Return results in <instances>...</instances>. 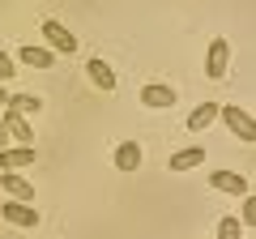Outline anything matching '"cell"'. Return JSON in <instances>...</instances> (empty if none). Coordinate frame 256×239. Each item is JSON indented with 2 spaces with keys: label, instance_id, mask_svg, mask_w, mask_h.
<instances>
[{
  "label": "cell",
  "instance_id": "6da1fadb",
  "mask_svg": "<svg viewBox=\"0 0 256 239\" xmlns=\"http://www.w3.org/2000/svg\"><path fill=\"white\" fill-rule=\"evenodd\" d=\"M218 120L230 128L235 141H256V120L248 116L244 107H235V102H218Z\"/></svg>",
  "mask_w": 256,
  "mask_h": 239
},
{
  "label": "cell",
  "instance_id": "7a4b0ae2",
  "mask_svg": "<svg viewBox=\"0 0 256 239\" xmlns=\"http://www.w3.org/2000/svg\"><path fill=\"white\" fill-rule=\"evenodd\" d=\"M226 68H230V38H214L210 56H205V77H210V82H222Z\"/></svg>",
  "mask_w": 256,
  "mask_h": 239
},
{
  "label": "cell",
  "instance_id": "3957f363",
  "mask_svg": "<svg viewBox=\"0 0 256 239\" xmlns=\"http://www.w3.org/2000/svg\"><path fill=\"white\" fill-rule=\"evenodd\" d=\"M43 38H47V52H60V56H73V52H77L73 30H68V26H60V22H52V18L43 22Z\"/></svg>",
  "mask_w": 256,
  "mask_h": 239
},
{
  "label": "cell",
  "instance_id": "277c9868",
  "mask_svg": "<svg viewBox=\"0 0 256 239\" xmlns=\"http://www.w3.org/2000/svg\"><path fill=\"white\" fill-rule=\"evenodd\" d=\"M0 188L13 196V201H22V205H30L34 201V184H30L22 171H0Z\"/></svg>",
  "mask_w": 256,
  "mask_h": 239
},
{
  "label": "cell",
  "instance_id": "5b68a950",
  "mask_svg": "<svg viewBox=\"0 0 256 239\" xmlns=\"http://www.w3.org/2000/svg\"><path fill=\"white\" fill-rule=\"evenodd\" d=\"M210 184L218 192H235V196H252V184H248V175H235V171H210Z\"/></svg>",
  "mask_w": 256,
  "mask_h": 239
},
{
  "label": "cell",
  "instance_id": "8992f818",
  "mask_svg": "<svg viewBox=\"0 0 256 239\" xmlns=\"http://www.w3.org/2000/svg\"><path fill=\"white\" fill-rule=\"evenodd\" d=\"M34 162V146H4L0 150V171H26Z\"/></svg>",
  "mask_w": 256,
  "mask_h": 239
},
{
  "label": "cell",
  "instance_id": "52a82bcc",
  "mask_svg": "<svg viewBox=\"0 0 256 239\" xmlns=\"http://www.w3.org/2000/svg\"><path fill=\"white\" fill-rule=\"evenodd\" d=\"M4 128H9V137L13 141H22V146H30V141H34V128H30V120L22 116V111H13V107H4Z\"/></svg>",
  "mask_w": 256,
  "mask_h": 239
},
{
  "label": "cell",
  "instance_id": "ba28073f",
  "mask_svg": "<svg viewBox=\"0 0 256 239\" xmlns=\"http://www.w3.org/2000/svg\"><path fill=\"white\" fill-rule=\"evenodd\" d=\"M111 162H116V171L132 175V171L141 166V146H137V141H120V146H116V154H111Z\"/></svg>",
  "mask_w": 256,
  "mask_h": 239
},
{
  "label": "cell",
  "instance_id": "9c48e42d",
  "mask_svg": "<svg viewBox=\"0 0 256 239\" xmlns=\"http://www.w3.org/2000/svg\"><path fill=\"white\" fill-rule=\"evenodd\" d=\"M141 107H154V111L175 107V90H171V86H162V82L146 86V90H141Z\"/></svg>",
  "mask_w": 256,
  "mask_h": 239
},
{
  "label": "cell",
  "instance_id": "30bf717a",
  "mask_svg": "<svg viewBox=\"0 0 256 239\" xmlns=\"http://www.w3.org/2000/svg\"><path fill=\"white\" fill-rule=\"evenodd\" d=\"M201 162H205V146H188V150H175L166 166H171V171L180 175V171H196Z\"/></svg>",
  "mask_w": 256,
  "mask_h": 239
},
{
  "label": "cell",
  "instance_id": "8fae6325",
  "mask_svg": "<svg viewBox=\"0 0 256 239\" xmlns=\"http://www.w3.org/2000/svg\"><path fill=\"white\" fill-rule=\"evenodd\" d=\"M0 214H4L13 226H38V210H30V205H22V201H4Z\"/></svg>",
  "mask_w": 256,
  "mask_h": 239
},
{
  "label": "cell",
  "instance_id": "7c38bea8",
  "mask_svg": "<svg viewBox=\"0 0 256 239\" xmlns=\"http://www.w3.org/2000/svg\"><path fill=\"white\" fill-rule=\"evenodd\" d=\"M18 60L22 64H30V68H52L56 64V52H47V47H34V43H26L18 52Z\"/></svg>",
  "mask_w": 256,
  "mask_h": 239
},
{
  "label": "cell",
  "instance_id": "4fadbf2b",
  "mask_svg": "<svg viewBox=\"0 0 256 239\" xmlns=\"http://www.w3.org/2000/svg\"><path fill=\"white\" fill-rule=\"evenodd\" d=\"M86 73H90V82L94 86H98V90H116V73H111V64H107V60H98V56H94V60H90V64H86Z\"/></svg>",
  "mask_w": 256,
  "mask_h": 239
},
{
  "label": "cell",
  "instance_id": "5bb4252c",
  "mask_svg": "<svg viewBox=\"0 0 256 239\" xmlns=\"http://www.w3.org/2000/svg\"><path fill=\"white\" fill-rule=\"evenodd\" d=\"M218 120V102H201L196 111H188V132H205Z\"/></svg>",
  "mask_w": 256,
  "mask_h": 239
},
{
  "label": "cell",
  "instance_id": "9a60e30c",
  "mask_svg": "<svg viewBox=\"0 0 256 239\" xmlns=\"http://www.w3.org/2000/svg\"><path fill=\"white\" fill-rule=\"evenodd\" d=\"M4 107H13V111H22V116H34V111H43V98H38V94H9V102H4Z\"/></svg>",
  "mask_w": 256,
  "mask_h": 239
},
{
  "label": "cell",
  "instance_id": "2e32d148",
  "mask_svg": "<svg viewBox=\"0 0 256 239\" xmlns=\"http://www.w3.org/2000/svg\"><path fill=\"white\" fill-rule=\"evenodd\" d=\"M218 239H244V226H239V218H230V214H226V218L218 222Z\"/></svg>",
  "mask_w": 256,
  "mask_h": 239
},
{
  "label": "cell",
  "instance_id": "e0dca14e",
  "mask_svg": "<svg viewBox=\"0 0 256 239\" xmlns=\"http://www.w3.org/2000/svg\"><path fill=\"white\" fill-rule=\"evenodd\" d=\"M239 226H256V196H244V214H239Z\"/></svg>",
  "mask_w": 256,
  "mask_h": 239
},
{
  "label": "cell",
  "instance_id": "ac0fdd59",
  "mask_svg": "<svg viewBox=\"0 0 256 239\" xmlns=\"http://www.w3.org/2000/svg\"><path fill=\"white\" fill-rule=\"evenodd\" d=\"M9 77H18V73H13V56L0 47V82H9Z\"/></svg>",
  "mask_w": 256,
  "mask_h": 239
},
{
  "label": "cell",
  "instance_id": "d6986e66",
  "mask_svg": "<svg viewBox=\"0 0 256 239\" xmlns=\"http://www.w3.org/2000/svg\"><path fill=\"white\" fill-rule=\"evenodd\" d=\"M9 141H13V137H9V128H4V120H0V150L9 146Z\"/></svg>",
  "mask_w": 256,
  "mask_h": 239
},
{
  "label": "cell",
  "instance_id": "ffe728a7",
  "mask_svg": "<svg viewBox=\"0 0 256 239\" xmlns=\"http://www.w3.org/2000/svg\"><path fill=\"white\" fill-rule=\"evenodd\" d=\"M4 102H9V90H0V107H4Z\"/></svg>",
  "mask_w": 256,
  "mask_h": 239
}]
</instances>
